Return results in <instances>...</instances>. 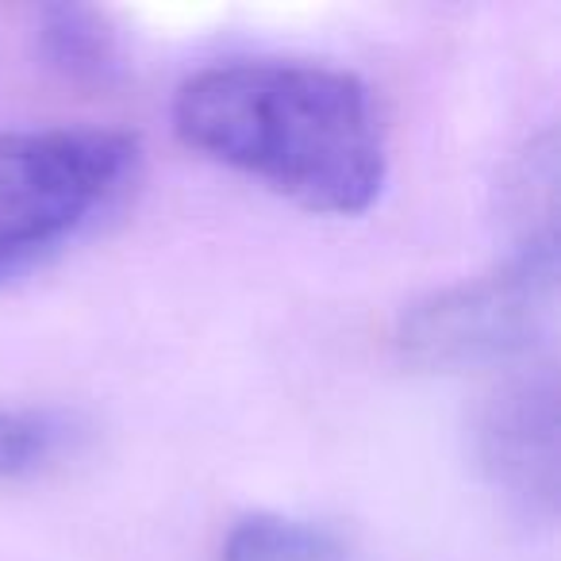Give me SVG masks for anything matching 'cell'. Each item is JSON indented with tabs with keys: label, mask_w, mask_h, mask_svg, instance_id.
Listing matches in <instances>:
<instances>
[{
	"label": "cell",
	"mask_w": 561,
	"mask_h": 561,
	"mask_svg": "<svg viewBox=\"0 0 561 561\" xmlns=\"http://www.w3.org/2000/svg\"><path fill=\"white\" fill-rule=\"evenodd\" d=\"M173 127L204 158L328 216L366 211L389 173L374 93L335 66H208L178 89Z\"/></svg>",
	"instance_id": "6da1fadb"
},
{
	"label": "cell",
	"mask_w": 561,
	"mask_h": 561,
	"mask_svg": "<svg viewBox=\"0 0 561 561\" xmlns=\"http://www.w3.org/2000/svg\"><path fill=\"white\" fill-rule=\"evenodd\" d=\"M558 239L519 242L504 265L415 300L397 323L404 362L477 369L530 354L553 328Z\"/></svg>",
	"instance_id": "3957f363"
},
{
	"label": "cell",
	"mask_w": 561,
	"mask_h": 561,
	"mask_svg": "<svg viewBox=\"0 0 561 561\" xmlns=\"http://www.w3.org/2000/svg\"><path fill=\"white\" fill-rule=\"evenodd\" d=\"M81 438V423L55 408H0V477H27Z\"/></svg>",
	"instance_id": "52a82bcc"
},
{
	"label": "cell",
	"mask_w": 561,
	"mask_h": 561,
	"mask_svg": "<svg viewBox=\"0 0 561 561\" xmlns=\"http://www.w3.org/2000/svg\"><path fill=\"white\" fill-rule=\"evenodd\" d=\"M484 481L527 523L558 515V381L553 369H527L489 392L473 423Z\"/></svg>",
	"instance_id": "277c9868"
},
{
	"label": "cell",
	"mask_w": 561,
	"mask_h": 561,
	"mask_svg": "<svg viewBox=\"0 0 561 561\" xmlns=\"http://www.w3.org/2000/svg\"><path fill=\"white\" fill-rule=\"evenodd\" d=\"M139 178V142L104 127L0 135V285L55 257Z\"/></svg>",
	"instance_id": "7a4b0ae2"
},
{
	"label": "cell",
	"mask_w": 561,
	"mask_h": 561,
	"mask_svg": "<svg viewBox=\"0 0 561 561\" xmlns=\"http://www.w3.org/2000/svg\"><path fill=\"white\" fill-rule=\"evenodd\" d=\"M224 561H346L343 546L312 523L247 515L227 530Z\"/></svg>",
	"instance_id": "8992f818"
},
{
	"label": "cell",
	"mask_w": 561,
	"mask_h": 561,
	"mask_svg": "<svg viewBox=\"0 0 561 561\" xmlns=\"http://www.w3.org/2000/svg\"><path fill=\"white\" fill-rule=\"evenodd\" d=\"M35 50L47 70L73 85H112L124 73L116 27L89 4H47L35 12Z\"/></svg>",
	"instance_id": "5b68a950"
}]
</instances>
